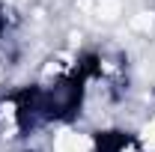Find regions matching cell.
I'll return each instance as SVG.
<instances>
[{"label":"cell","mask_w":155,"mask_h":152,"mask_svg":"<svg viewBox=\"0 0 155 152\" xmlns=\"http://www.w3.org/2000/svg\"><path fill=\"white\" fill-rule=\"evenodd\" d=\"M149 27H152V15H149V12H137L134 18H131V30L149 33Z\"/></svg>","instance_id":"obj_4"},{"label":"cell","mask_w":155,"mask_h":152,"mask_svg":"<svg viewBox=\"0 0 155 152\" xmlns=\"http://www.w3.org/2000/svg\"><path fill=\"white\" fill-rule=\"evenodd\" d=\"M57 152H90V143L75 131H63L57 137Z\"/></svg>","instance_id":"obj_1"},{"label":"cell","mask_w":155,"mask_h":152,"mask_svg":"<svg viewBox=\"0 0 155 152\" xmlns=\"http://www.w3.org/2000/svg\"><path fill=\"white\" fill-rule=\"evenodd\" d=\"M140 143H143V149H146V152H155V116L143 125V131H140Z\"/></svg>","instance_id":"obj_3"},{"label":"cell","mask_w":155,"mask_h":152,"mask_svg":"<svg viewBox=\"0 0 155 152\" xmlns=\"http://www.w3.org/2000/svg\"><path fill=\"white\" fill-rule=\"evenodd\" d=\"M96 12H98V18L114 21V18H119V12H122V3H119V0H96Z\"/></svg>","instance_id":"obj_2"},{"label":"cell","mask_w":155,"mask_h":152,"mask_svg":"<svg viewBox=\"0 0 155 152\" xmlns=\"http://www.w3.org/2000/svg\"><path fill=\"white\" fill-rule=\"evenodd\" d=\"M0 78H3V69H0Z\"/></svg>","instance_id":"obj_5"}]
</instances>
